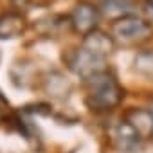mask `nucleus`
Here are the masks:
<instances>
[{"mask_svg": "<svg viewBox=\"0 0 153 153\" xmlns=\"http://www.w3.org/2000/svg\"><path fill=\"white\" fill-rule=\"evenodd\" d=\"M87 105L96 112H108L123 101V88L114 76L105 70L87 81Z\"/></svg>", "mask_w": 153, "mask_h": 153, "instance_id": "1", "label": "nucleus"}, {"mask_svg": "<svg viewBox=\"0 0 153 153\" xmlns=\"http://www.w3.org/2000/svg\"><path fill=\"white\" fill-rule=\"evenodd\" d=\"M149 34H151V24L133 15L114 20L110 27V36L114 38V42H119L124 45L144 42L146 38H149Z\"/></svg>", "mask_w": 153, "mask_h": 153, "instance_id": "2", "label": "nucleus"}, {"mask_svg": "<svg viewBox=\"0 0 153 153\" xmlns=\"http://www.w3.org/2000/svg\"><path fill=\"white\" fill-rule=\"evenodd\" d=\"M67 63H68V68L74 74H78L79 78H83L85 81L88 78H92V76L106 70V58H101V56L87 51L85 47L72 51L67 56Z\"/></svg>", "mask_w": 153, "mask_h": 153, "instance_id": "3", "label": "nucleus"}, {"mask_svg": "<svg viewBox=\"0 0 153 153\" xmlns=\"http://www.w3.org/2000/svg\"><path fill=\"white\" fill-rule=\"evenodd\" d=\"M101 20V13L96 6L88 4V2H81L74 7V11L70 13V27L79 33L83 36L90 34L92 31L97 29V24Z\"/></svg>", "mask_w": 153, "mask_h": 153, "instance_id": "4", "label": "nucleus"}, {"mask_svg": "<svg viewBox=\"0 0 153 153\" xmlns=\"http://www.w3.org/2000/svg\"><path fill=\"white\" fill-rule=\"evenodd\" d=\"M124 121L139 133L142 140L153 137V110L131 108L124 114Z\"/></svg>", "mask_w": 153, "mask_h": 153, "instance_id": "5", "label": "nucleus"}, {"mask_svg": "<svg viewBox=\"0 0 153 153\" xmlns=\"http://www.w3.org/2000/svg\"><path fill=\"white\" fill-rule=\"evenodd\" d=\"M27 29L25 16L18 11H9L0 15V40H13L24 34Z\"/></svg>", "mask_w": 153, "mask_h": 153, "instance_id": "6", "label": "nucleus"}, {"mask_svg": "<svg viewBox=\"0 0 153 153\" xmlns=\"http://www.w3.org/2000/svg\"><path fill=\"white\" fill-rule=\"evenodd\" d=\"M81 47H85L87 51H90V52H94V54H97V56H101V58H106V56L114 51L115 42H114V38H112L110 34H106V33L96 29V31H92L90 34L83 36Z\"/></svg>", "mask_w": 153, "mask_h": 153, "instance_id": "7", "label": "nucleus"}, {"mask_svg": "<svg viewBox=\"0 0 153 153\" xmlns=\"http://www.w3.org/2000/svg\"><path fill=\"white\" fill-rule=\"evenodd\" d=\"M114 142L117 144V148H119L121 151L131 153V151H135V149L140 146L142 139L139 137V133H137L126 121H121V123L115 126V130H114Z\"/></svg>", "mask_w": 153, "mask_h": 153, "instance_id": "8", "label": "nucleus"}, {"mask_svg": "<svg viewBox=\"0 0 153 153\" xmlns=\"http://www.w3.org/2000/svg\"><path fill=\"white\" fill-rule=\"evenodd\" d=\"M135 68L137 72L148 76V78H153V51L139 52L135 58Z\"/></svg>", "mask_w": 153, "mask_h": 153, "instance_id": "9", "label": "nucleus"}, {"mask_svg": "<svg viewBox=\"0 0 153 153\" xmlns=\"http://www.w3.org/2000/svg\"><path fill=\"white\" fill-rule=\"evenodd\" d=\"M43 4H47V0H13V6L20 9H33Z\"/></svg>", "mask_w": 153, "mask_h": 153, "instance_id": "10", "label": "nucleus"}, {"mask_svg": "<svg viewBox=\"0 0 153 153\" xmlns=\"http://www.w3.org/2000/svg\"><path fill=\"white\" fill-rule=\"evenodd\" d=\"M146 11H148V15H149L151 20H153V2H148V4H146Z\"/></svg>", "mask_w": 153, "mask_h": 153, "instance_id": "11", "label": "nucleus"}, {"mask_svg": "<svg viewBox=\"0 0 153 153\" xmlns=\"http://www.w3.org/2000/svg\"><path fill=\"white\" fill-rule=\"evenodd\" d=\"M7 106V101H6V97L2 96V92H0V108H6Z\"/></svg>", "mask_w": 153, "mask_h": 153, "instance_id": "12", "label": "nucleus"}, {"mask_svg": "<svg viewBox=\"0 0 153 153\" xmlns=\"http://www.w3.org/2000/svg\"><path fill=\"white\" fill-rule=\"evenodd\" d=\"M148 2H153V0H148Z\"/></svg>", "mask_w": 153, "mask_h": 153, "instance_id": "13", "label": "nucleus"}]
</instances>
